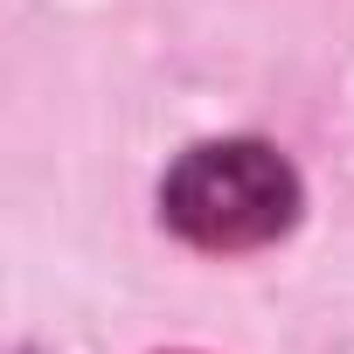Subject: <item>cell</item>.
Wrapping results in <instances>:
<instances>
[{
  "label": "cell",
  "mask_w": 354,
  "mask_h": 354,
  "mask_svg": "<svg viewBox=\"0 0 354 354\" xmlns=\"http://www.w3.org/2000/svg\"><path fill=\"white\" fill-rule=\"evenodd\" d=\"M160 216L195 250H257L292 230L299 174L264 139H202L167 167Z\"/></svg>",
  "instance_id": "1"
}]
</instances>
